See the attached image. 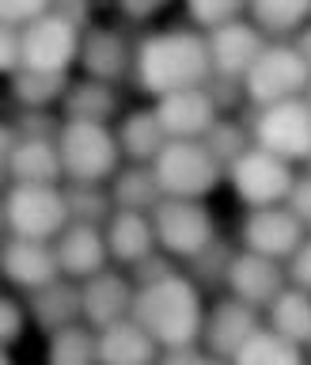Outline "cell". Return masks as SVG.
Listing matches in <instances>:
<instances>
[{
    "label": "cell",
    "mask_w": 311,
    "mask_h": 365,
    "mask_svg": "<svg viewBox=\"0 0 311 365\" xmlns=\"http://www.w3.org/2000/svg\"><path fill=\"white\" fill-rule=\"evenodd\" d=\"M27 312L46 335L80 324V319H84V293H80V282L57 278L50 285H42V289L27 293Z\"/></svg>",
    "instance_id": "obj_20"
},
{
    "label": "cell",
    "mask_w": 311,
    "mask_h": 365,
    "mask_svg": "<svg viewBox=\"0 0 311 365\" xmlns=\"http://www.w3.org/2000/svg\"><path fill=\"white\" fill-rule=\"evenodd\" d=\"M11 125H16L19 141H53V145L65 130V122L53 110H19V118H11Z\"/></svg>",
    "instance_id": "obj_36"
},
{
    "label": "cell",
    "mask_w": 311,
    "mask_h": 365,
    "mask_svg": "<svg viewBox=\"0 0 311 365\" xmlns=\"http://www.w3.org/2000/svg\"><path fill=\"white\" fill-rule=\"evenodd\" d=\"M307 171H311V160H307Z\"/></svg>",
    "instance_id": "obj_49"
},
{
    "label": "cell",
    "mask_w": 311,
    "mask_h": 365,
    "mask_svg": "<svg viewBox=\"0 0 311 365\" xmlns=\"http://www.w3.org/2000/svg\"><path fill=\"white\" fill-rule=\"evenodd\" d=\"M53 11L65 23H73L76 31H88L91 27V4H84V0H61V4H53Z\"/></svg>",
    "instance_id": "obj_45"
},
{
    "label": "cell",
    "mask_w": 311,
    "mask_h": 365,
    "mask_svg": "<svg viewBox=\"0 0 311 365\" xmlns=\"http://www.w3.org/2000/svg\"><path fill=\"white\" fill-rule=\"evenodd\" d=\"M232 365H307V361H304V346L262 327L258 335L247 339V346L232 358Z\"/></svg>",
    "instance_id": "obj_32"
},
{
    "label": "cell",
    "mask_w": 311,
    "mask_h": 365,
    "mask_svg": "<svg viewBox=\"0 0 311 365\" xmlns=\"http://www.w3.org/2000/svg\"><path fill=\"white\" fill-rule=\"evenodd\" d=\"M239 240H243V251H255V255L266 259H292V251L304 244V225L292 217L289 205H270V210H251L239 225Z\"/></svg>",
    "instance_id": "obj_12"
},
{
    "label": "cell",
    "mask_w": 311,
    "mask_h": 365,
    "mask_svg": "<svg viewBox=\"0 0 311 365\" xmlns=\"http://www.w3.org/2000/svg\"><path fill=\"white\" fill-rule=\"evenodd\" d=\"M118 145L130 164H156L159 153L167 148V133L156 118V107H141L125 114L118 125Z\"/></svg>",
    "instance_id": "obj_24"
},
{
    "label": "cell",
    "mask_w": 311,
    "mask_h": 365,
    "mask_svg": "<svg viewBox=\"0 0 311 365\" xmlns=\"http://www.w3.org/2000/svg\"><path fill=\"white\" fill-rule=\"evenodd\" d=\"M201 361H205V354H201L198 342H194V346H167V350H159L156 365H201Z\"/></svg>",
    "instance_id": "obj_46"
},
{
    "label": "cell",
    "mask_w": 311,
    "mask_h": 365,
    "mask_svg": "<svg viewBox=\"0 0 311 365\" xmlns=\"http://www.w3.org/2000/svg\"><path fill=\"white\" fill-rule=\"evenodd\" d=\"M46 365H99V331L88 324L53 331L46 342Z\"/></svg>",
    "instance_id": "obj_30"
},
{
    "label": "cell",
    "mask_w": 311,
    "mask_h": 365,
    "mask_svg": "<svg viewBox=\"0 0 311 365\" xmlns=\"http://www.w3.org/2000/svg\"><path fill=\"white\" fill-rule=\"evenodd\" d=\"M209 38V57H213V73L247 80V73L255 68V61L266 53V34H262L251 19H236L228 27L205 34Z\"/></svg>",
    "instance_id": "obj_17"
},
{
    "label": "cell",
    "mask_w": 311,
    "mask_h": 365,
    "mask_svg": "<svg viewBox=\"0 0 311 365\" xmlns=\"http://www.w3.org/2000/svg\"><path fill=\"white\" fill-rule=\"evenodd\" d=\"M27 316L31 312L16 301V297H0V339H4V346H16V342H19Z\"/></svg>",
    "instance_id": "obj_40"
},
{
    "label": "cell",
    "mask_w": 311,
    "mask_h": 365,
    "mask_svg": "<svg viewBox=\"0 0 311 365\" xmlns=\"http://www.w3.org/2000/svg\"><path fill=\"white\" fill-rule=\"evenodd\" d=\"M23 68V31L16 27H0V73H8V80Z\"/></svg>",
    "instance_id": "obj_41"
},
{
    "label": "cell",
    "mask_w": 311,
    "mask_h": 365,
    "mask_svg": "<svg viewBox=\"0 0 311 365\" xmlns=\"http://www.w3.org/2000/svg\"><path fill=\"white\" fill-rule=\"evenodd\" d=\"M0 270H4L8 285H16L23 293H34L42 285L65 278L53 244H46V240H19V236L4 240V247H0Z\"/></svg>",
    "instance_id": "obj_13"
},
{
    "label": "cell",
    "mask_w": 311,
    "mask_h": 365,
    "mask_svg": "<svg viewBox=\"0 0 311 365\" xmlns=\"http://www.w3.org/2000/svg\"><path fill=\"white\" fill-rule=\"evenodd\" d=\"M247 19L273 42L296 38L311 23V0H255L247 4Z\"/></svg>",
    "instance_id": "obj_25"
},
{
    "label": "cell",
    "mask_w": 311,
    "mask_h": 365,
    "mask_svg": "<svg viewBox=\"0 0 311 365\" xmlns=\"http://www.w3.org/2000/svg\"><path fill=\"white\" fill-rule=\"evenodd\" d=\"M133 274V285L137 289H144V285H156V282H164V278H175V274H182L179 267H175V255H167L164 247H156L152 255H144L137 267H130Z\"/></svg>",
    "instance_id": "obj_37"
},
{
    "label": "cell",
    "mask_w": 311,
    "mask_h": 365,
    "mask_svg": "<svg viewBox=\"0 0 311 365\" xmlns=\"http://www.w3.org/2000/svg\"><path fill=\"white\" fill-rule=\"evenodd\" d=\"M243 11L247 8L239 4V0H190V4H186V19H190L194 31L213 34V31L228 27V23L243 19Z\"/></svg>",
    "instance_id": "obj_35"
},
{
    "label": "cell",
    "mask_w": 311,
    "mask_h": 365,
    "mask_svg": "<svg viewBox=\"0 0 311 365\" xmlns=\"http://www.w3.org/2000/svg\"><path fill=\"white\" fill-rule=\"evenodd\" d=\"M4 175L11 182H34V187H57L65 179V164L53 141H19V148L4 160Z\"/></svg>",
    "instance_id": "obj_23"
},
{
    "label": "cell",
    "mask_w": 311,
    "mask_h": 365,
    "mask_svg": "<svg viewBox=\"0 0 311 365\" xmlns=\"http://www.w3.org/2000/svg\"><path fill=\"white\" fill-rule=\"evenodd\" d=\"M118 107H122L118 91L102 80H76L61 103L65 122H99V125H107L118 114Z\"/></svg>",
    "instance_id": "obj_27"
},
{
    "label": "cell",
    "mask_w": 311,
    "mask_h": 365,
    "mask_svg": "<svg viewBox=\"0 0 311 365\" xmlns=\"http://www.w3.org/2000/svg\"><path fill=\"white\" fill-rule=\"evenodd\" d=\"M57 153H61L68 182H107L122 171L118 133H110V125L99 122H65Z\"/></svg>",
    "instance_id": "obj_3"
},
{
    "label": "cell",
    "mask_w": 311,
    "mask_h": 365,
    "mask_svg": "<svg viewBox=\"0 0 311 365\" xmlns=\"http://www.w3.org/2000/svg\"><path fill=\"white\" fill-rule=\"evenodd\" d=\"M213 76V57H209V38L194 27H164L152 31L137 42V61H133V80L148 96L164 99L175 91L205 88Z\"/></svg>",
    "instance_id": "obj_1"
},
{
    "label": "cell",
    "mask_w": 311,
    "mask_h": 365,
    "mask_svg": "<svg viewBox=\"0 0 311 365\" xmlns=\"http://www.w3.org/2000/svg\"><path fill=\"white\" fill-rule=\"evenodd\" d=\"M57 247V262H61V274L73 282H88L95 278L99 270H107V232L95 225H68L61 236L53 240Z\"/></svg>",
    "instance_id": "obj_19"
},
{
    "label": "cell",
    "mask_w": 311,
    "mask_h": 365,
    "mask_svg": "<svg viewBox=\"0 0 311 365\" xmlns=\"http://www.w3.org/2000/svg\"><path fill=\"white\" fill-rule=\"evenodd\" d=\"M307 350H311V342H307Z\"/></svg>",
    "instance_id": "obj_51"
},
{
    "label": "cell",
    "mask_w": 311,
    "mask_h": 365,
    "mask_svg": "<svg viewBox=\"0 0 311 365\" xmlns=\"http://www.w3.org/2000/svg\"><path fill=\"white\" fill-rule=\"evenodd\" d=\"M285 270H289V285L311 293V236H304V244L292 251V259H289Z\"/></svg>",
    "instance_id": "obj_43"
},
{
    "label": "cell",
    "mask_w": 311,
    "mask_h": 365,
    "mask_svg": "<svg viewBox=\"0 0 311 365\" xmlns=\"http://www.w3.org/2000/svg\"><path fill=\"white\" fill-rule=\"evenodd\" d=\"M156 240L167 255L175 259H194L216 240V221L205 210V202H186V198H164L152 210Z\"/></svg>",
    "instance_id": "obj_8"
},
{
    "label": "cell",
    "mask_w": 311,
    "mask_h": 365,
    "mask_svg": "<svg viewBox=\"0 0 311 365\" xmlns=\"http://www.w3.org/2000/svg\"><path fill=\"white\" fill-rule=\"evenodd\" d=\"M266 312H270V331H278L281 339L296 342V346L311 342V293L289 285Z\"/></svg>",
    "instance_id": "obj_29"
},
{
    "label": "cell",
    "mask_w": 311,
    "mask_h": 365,
    "mask_svg": "<svg viewBox=\"0 0 311 365\" xmlns=\"http://www.w3.org/2000/svg\"><path fill=\"white\" fill-rule=\"evenodd\" d=\"M262 331V316L255 304L239 301V297H221L209 312H205V327H201V346L209 358L232 361L239 350L247 346L251 335Z\"/></svg>",
    "instance_id": "obj_11"
},
{
    "label": "cell",
    "mask_w": 311,
    "mask_h": 365,
    "mask_svg": "<svg viewBox=\"0 0 311 365\" xmlns=\"http://www.w3.org/2000/svg\"><path fill=\"white\" fill-rule=\"evenodd\" d=\"M228 289H232V297L255 308H270L289 289V270L278 259L255 255V251H236L232 270H228Z\"/></svg>",
    "instance_id": "obj_16"
},
{
    "label": "cell",
    "mask_w": 311,
    "mask_h": 365,
    "mask_svg": "<svg viewBox=\"0 0 311 365\" xmlns=\"http://www.w3.org/2000/svg\"><path fill=\"white\" fill-rule=\"evenodd\" d=\"M50 11H53V4H46V0H4V4H0V27L27 31L31 23L46 19Z\"/></svg>",
    "instance_id": "obj_38"
},
{
    "label": "cell",
    "mask_w": 311,
    "mask_h": 365,
    "mask_svg": "<svg viewBox=\"0 0 311 365\" xmlns=\"http://www.w3.org/2000/svg\"><path fill=\"white\" fill-rule=\"evenodd\" d=\"M205 96L213 99L216 110H239V107H243V99H247V88H243V80L213 73L209 80H205Z\"/></svg>",
    "instance_id": "obj_39"
},
{
    "label": "cell",
    "mask_w": 311,
    "mask_h": 365,
    "mask_svg": "<svg viewBox=\"0 0 311 365\" xmlns=\"http://www.w3.org/2000/svg\"><path fill=\"white\" fill-rule=\"evenodd\" d=\"M292 210V217L304 225V232H311V171L304 175H296L292 190H289V202H285Z\"/></svg>",
    "instance_id": "obj_42"
},
{
    "label": "cell",
    "mask_w": 311,
    "mask_h": 365,
    "mask_svg": "<svg viewBox=\"0 0 311 365\" xmlns=\"http://www.w3.org/2000/svg\"><path fill=\"white\" fill-rule=\"evenodd\" d=\"M152 168H156L159 187H164V198L201 202L224 179V168L209 156V148L201 141H167V148L159 153Z\"/></svg>",
    "instance_id": "obj_6"
},
{
    "label": "cell",
    "mask_w": 311,
    "mask_h": 365,
    "mask_svg": "<svg viewBox=\"0 0 311 365\" xmlns=\"http://www.w3.org/2000/svg\"><path fill=\"white\" fill-rule=\"evenodd\" d=\"M292 46H296V53H300L304 61H307V68H311V23H307V27L292 38Z\"/></svg>",
    "instance_id": "obj_47"
},
{
    "label": "cell",
    "mask_w": 311,
    "mask_h": 365,
    "mask_svg": "<svg viewBox=\"0 0 311 365\" xmlns=\"http://www.w3.org/2000/svg\"><path fill=\"white\" fill-rule=\"evenodd\" d=\"M73 225L68 202L61 187H34V182H11L4 194V228L19 240H46L53 244Z\"/></svg>",
    "instance_id": "obj_4"
},
{
    "label": "cell",
    "mask_w": 311,
    "mask_h": 365,
    "mask_svg": "<svg viewBox=\"0 0 311 365\" xmlns=\"http://www.w3.org/2000/svg\"><path fill=\"white\" fill-rule=\"evenodd\" d=\"M80 293H84V324L95 331H107L133 316L137 285L122 270H99L95 278L80 282Z\"/></svg>",
    "instance_id": "obj_15"
},
{
    "label": "cell",
    "mask_w": 311,
    "mask_h": 365,
    "mask_svg": "<svg viewBox=\"0 0 311 365\" xmlns=\"http://www.w3.org/2000/svg\"><path fill=\"white\" fill-rule=\"evenodd\" d=\"M110 194H114V205L130 213H152L164 202V187H159L152 164H125L110 179Z\"/></svg>",
    "instance_id": "obj_26"
},
{
    "label": "cell",
    "mask_w": 311,
    "mask_h": 365,
    "mask_svg": "<svg viewBox=\"0 0 311 365\" xmlns=\"http://www.w3.org/2000/svg\"><path fill=\"white\" fill-rule=\"evenodd\" d=\"M61 190H65V202H68V217H73V225L107 228L110 217L118 213L110 187H102V182H65Z\"/></svg>",
    "instance_id": "obj_31"
},
{
    "label": "cell",
    "mask_w": 311,
    "mask_h": 365,
    "mask_svg": "<svg viewBox=\"0 0 311 365\" xmlns=\"http://www.w3.org/2000/svg\"><path fill=\"white\" fill-rule=\"evenodd\" d=\"M107 232V251L114 262L122 267H137L144 255H152L159 247L156 240V225H152V213H130V210H118L110 217V225L102 228Z\"/></svg>",
    "instance_id": "obj_21"
},
{
    "label": "cell",
    "mask_w": 311,
    "mask_h": 365,
    "mask_svg": "<svg viewBox=\"0 0 311 365\" xmlns=\"http://www.w3.org/2000/svg\"><path fill=\"white\" fill-rule=\"evenodd\" d=\"M307 103H311V91H307Z\"/></svg>",
    "instance_id": "obj_50"
},
{
    "label": "cell",
    "mask_w": 311,
    "mask_h": 365,
    "mask_svg": "<svg viewBox=\"0 0 311 365\" xmlns=\"http://www.w3.org/2000/svg\"><path fill=\"white\" fill-rule=\"evenodd\" d=\"M73 80L68 73H34V68H19L11 76V99L23 110H50L53 103H65Z\"/></svg>",
    "instance_id": "obj_28"
},
{
    "label": "cell",
    "mask_w": 311,
    "mask_h": 365,
    "mask_svg": "<svg viewBox=\"0 0 311 365\" xmlns=\"http://www.w3.org/2000/svg\"><path fill=\"white\" fill-rule=\"evenodd\" d=\"M201 145L209 148V156L224 168V175H228V168L255 148V137H251V130L239 118H216V125L201 137Z\"/></svg>",
    "instance_id": "obj_34"
},
{
    "label": "cell",
    "mask_w": 311,
    "mask_h": 365,
    "mask_svg": "<svg viewBox=\"0 0 311 365\" xmlns=\"http://www.w3.org/2000/svg\"><path fill=\"white\" fill-rule=\"evenodd\" d=\"M130 319H137L164 350L167 346H194V342H201V327H205L201 289L186 274L144 285V289H137Z\"/></svg>",
    "instance_id": "obj_2"
},
{
    "label": "cell",
    "mask_w": 311,
    "mask_h": 365,
    "mask_svg": "<svg viewBox=\"0 0 311 365\" xmlns=\"http://www.w3.org/2000/svg\"><path fill=\"white\" fill-rule=\"evenodd\" d=\"M159 350L164 346L137 319H122L99 331V365H156Z\"/></svg>",
    "instance_id": "obj_22"
},
{
    "label": "cell",
    "mask_w": 311,
    "mask_h": 365,
    "mask_svg": "<svg viewBox=\"0 0 311 365\" xmlns=\"http://www.w3.org/2000/svg\"><path fill=\"white\" fill-rule=\"evenodd\" d=\"M228 182H232L236 198L251 205V210H270V205H285L292 190V164H285L266 148H251L247 156H239L232 168H228Z\"/></svg>",
    "instance_id": "obj_7"
},
{
    "label": "cell",
    "mask_w": 311,
    "mask_h": 365,
    "mask_svg": "<svg viewBox=\"0 0 311 365\" xmlns=\"http://www.w3.org/2000/svg\"><path fill=\"white\" fill-rule=\"evenodd\" d=\"M236 251L228 240L216 236L205 251H198L194 259H186V278L198 285L201 293H216L221 285H228V270H232Z\"/></svg>",
    "instance_id": "obj_33"
},
{
    "label": "cell",
    "mask_w": 311,
    "mask_h": 365,
    "mask_svg": "<svg viewBox=\"0 0 311 365\" xmlns=\"http://www.w3.org/2000/svg\"><path fill=\"white\" fill-rule=\"evenodd\" d=\"M258 148H266L285 164L292 160H311V103L307 99H289L278 107L258 110V122L251 130Z\"/></svg>",
    "instance_id": "obj_9"
},
{
    "label": "cell",
    "mask_w": 311,
    "mask_h": 365,
    "mask_svg": "<svg viewBox=\"0 0 311 365\" xmlns=\"http://www.w3.org/2000/svg\"><path fill=\"white\" fill-rule=\"evenodd\" d=\"M80 42H84V31H76L73 23H65L57 11H50L46 19L31 23L23 31V68L68 73V65L80 61Z\"/></svg>",
    "instance_id": "obj_10"
},
{
    "label": "cell",
    "mask_w": 311,
    "mask_h": 365,
    "mask_svg": "<svg viewBox=\"0 0 311 365\" xmlns=\"http://www.w3.org/2000/svg\"><path fill=\"white\" fill-rule=\"evenodd\" d=\"M164 11V0H122L118 4V16L130 19V23H144Z\"/></svg>",
    "instance_id": "obj_44"
},
{
    "label": "cell",
    "mask_w": 311,
    "mask_h": 365,
    "mask_svg": "<svg viewBox=\"0 0 311 365\" xmlns=\"http://www.w3.org/2000/svg\"><path fill=\"white\" fill-rule=\"evenodd\" d=\"M137 61V46H130L122 27H107V23H91L80 42V65H84L88 80H102V84H118L130 76Z\"/></svg>",
    "instance_id": "obj_14"
},
{
    "label": "cell",
    "mask_w": 311,
    "mask_h": 365,
    "mask_svg": "<svg viewBox=\"0 0 311 365\" xmlns=\"http://www.w3.org/2000/svg\"><path fill=\"white\" fill-rule=\"evenodd\" d=\"M247 88V103L258 110L278 107L289 99H307L311 91V68L292 42H270L266 53L255 61V68L243 80Z\"/></svg>",
    "instance_id": "obj_5"
},
{
    "label": "cell",
    "mask_w": 311,
    "mask_h": 365,
    "mask_svg": "<svg viewBox=\"0 0 311 365\" xmlns=\"http://www.w3.org/2000/svg\"><path fill=\"white\" fill-rule=\"evenodd\" d=\"M201 365H232V361H221V358H205Z\"/></svg>",
    "instance_id": "obj_48"
},
{
    "label": "cell",
    "mask_w": 311,
    "mask_h": 365,
    "mask_svg": "<svg viewBox=\"0 0 311 365\" xmlns=\"http://www.w3.org/2000/svg\"><path fill=\"white\" fill-rule=\"evenodd\" d=\"M156 118L164 125L167 141H201L216 125L221 110L213 107L205 88H190V91H175V96L156 99Z\"/></svg>",
    "instance_id": "obj_18"
}]
</instances>
